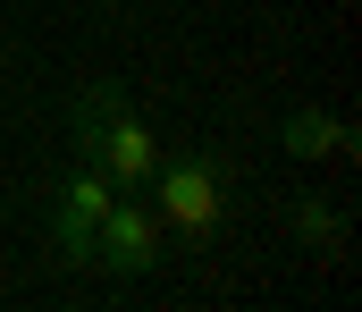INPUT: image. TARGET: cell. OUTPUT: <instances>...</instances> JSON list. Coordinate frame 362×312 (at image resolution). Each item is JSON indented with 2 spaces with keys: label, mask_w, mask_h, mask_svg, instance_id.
<instances>
[{
  "label": "cell",
  "mask_w": 362,
  "mask_h": 312,
  "mask_svg": "<svg viewBox=\"0 0 362 312\" xmlns=\"http://www.w3.org/2000/svg\"><path fill=\"white\" fill-rule=\"evenodd\" d=\"M68 127H76V161H93L118 195H144L152 169H160V135L135 118V102L118 85H85L68 102Z\"/></svg>",
  "instance_id": "cell-1"
},
{
  "label": "cell",
  "mask_w": 362,
  "mask_h": 312,
  "mask_svg": "<svg viewBox=\"0 0 362 312\" xmlns=\"http://www.w3.org/2000/svg\"><path fill=\"white\" fill-rule=\"evenodd\" d=\"M152 211H160V228L169 236H219V219H228V152H160V169H152Z\"/></svg>",
  "instance_id": "cell-2"
},
{
  "label": "cell",
  "mask_w": 362,
  "mask_h": 312,
  "mask_svg": "<svg viewBox=\"0 0 362 312\" xmlns=\"http://www.w3.org/2000/svg\"><path fill=\"white\" fill-rule=\"evenodd\" d=\"M160 253H169V228H160L152 195H118V203L101 211V228H93V262H101L110 279H152Z\"/></svg>",
  "instance_id": "cell-3"
},
{
  "label": "cell",
  "mask_w": 362,
  "mask_h": 312,
  "mask_svg": "<svg viewBox=\"0 0 362 312\" xmlns=\"http://www.w3.org/2000/svg\"><path fill=\"white\" fill-rule=\"evenodd\" d=\"M110 203H118V186H110L93 161H76V169L59 178V203H51V245H59V262H76V270L93 262V228H101Z\"/></svg>",
  "instance_id": "cell-4"
},
{
  "label": "cell",
  "mask_w": 362,
  "mask_h": 312,
  "mask_svg": "<svg viewBox=\"0 0 362 312\" xmlns=\"http://www.w3.org/2000/svg\"><path fill=\"white\" fill-rule=\"evenodd\" d=\"M278 144H286L295 161H354V127L329 118V110H286V118H278Z\"/></svg>",
  "instance_id": "cell-5"
},
{
  "label": "cell",
  "mask_w": 362,
  "mask_h": 312,
  "mask_svg": "<svg viewBox=\"0 0 362 312\" xmlns=\"http://www.w3.org/2000/svg\"><path fill=\"white\" fill-rule=\"evenodd\" d=\"M286 228H295V245H303V253H346V211L329 203V195H295Z\"/></svg>",
  "instance_id": "cell-6"
},
{
  "label": "cell",
  "mask_w": 362,
  "mask_h": 312,
  "mask_svg": "<svg viewBox=\"0 0 362 312\" xmlns=\"http://www.w3.org/2000/svg\"><path fill=\"white\" fill-rule=\"evenodd\" d=\"M0 76H8V42H0Z\"/></svg>",
  "instance_id": "cell-7"
}]
</instances>
